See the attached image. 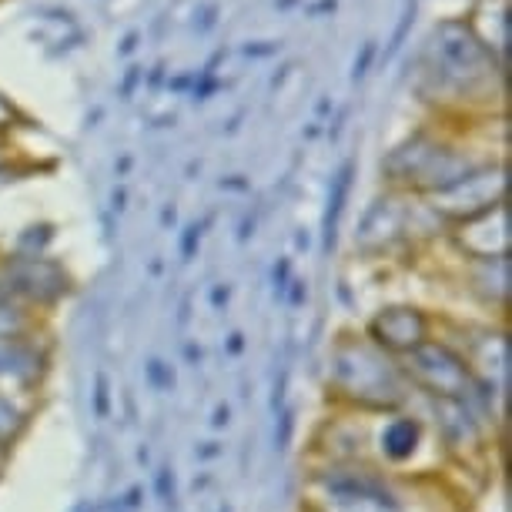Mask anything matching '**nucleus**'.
Returning <instances> with one entry per match:
<instances>
[{
	"label": "nucleus",
	"instance_id": "1",
	"mask_svg": "<svg viewBox=\"0 0 512 512\" xmlns=\"http://www.w3.org/2000/svg\"><path fill=\"white\" fill-rule=\"evenodd\" d=\"M305 512H456L429 476H399L372 462L315 459Z\"/></svg>",
	"mask_w": 512,
	"mask_h": 512
},
{
	"label": "nucleus",
	"instance_id": "2",
	"mask_svg": "<svg viewBox=\"0 0 512 512\" xmlns=\"http://www.w3.org/2000/svg\"><path fill=\"white\" fill-rule=\"evenodd\" d=\"M328 399L342 412H392L415 402L399 359L385 355L362 332H345L332 342L325 375Z\"/></svg>",
	"mask_w": 512,
	"mask_h": 512
},
{
	"label": "nucleus",
	"instance_id": "3",
	"mask_svg": "<svg viewBox=\"0 0 512 512\" xmlns=\"http://www.w3.org/2000/svg\"><path fill=\"white\" fill-rule=\"evenodd\" d=\"M402 375L419 402H459L479 392V379L472 372L459 345L446 335H432L419 349L399 359Z\"/></svg>",
	"mask_w": 512,
	"mask_h": 512
},
{
	"label": "nucleus",
	"instance_id": "4",
	"mask_svg": "<svg viewBox=\"0 0 512 512\" xmlns=\"http://www.w3.org/2000/svg\"><path fill=\"white\" fill-rule=\"evenodd\" d=\"M439 332V322L432 312H425L419 305H385L379 308L369 322H365L362 335L372 345H379L385 355L392 359H405L412 349H419L422 342H429Z\"/></svg>",
	"mask_w": 512,
	"mask_h": 512
},
{
	"label": "nucleus",
	"instance_id": "5",
	"mask_svg": "<svg viewBox=\"0 0 512 512\" xmlns=\"http://www.w3.org/2000/svg\"><path fill=\"white\" fill-rule=\"evenodd\" d=\"M44 372H47V352L37 335L0 342V392L27 399L31 392L41 389Z\"/></svg>",
	"mask_w": 512,
	"mask_h": 512
},
{
	"label": "nucleus",
	"instance_id": "6",
	"mask_svg": "<svg viewBox=\"0 0 512 512\" xmlns=\"http://www.w3.org/2000/svg\"><path fill=\"white\" fill-rule=\"evenodd\" d=\"M27 425H31V402L21 395L0 392V459L24 439Z\"/></svg>",
	"mask_w": 512,
	"mask_h": 512
}]
</instances>
